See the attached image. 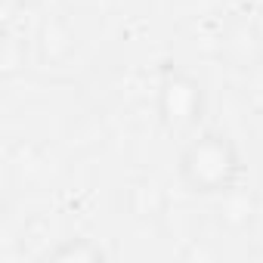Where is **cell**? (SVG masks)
Returning <instances> with one entry per match:
<instances>
[{"label": "cell", "mask_w": 263, "mask_h": 263, "mask_svg": "<svg viewBox=\"0 0 263 263\" xmlns=\"http://www.w3.org/2000/svg\"><path fill=\"white\" fill-rule=\"evenodd\" d=\"M204 108H208V96H204L201 81L189 68L177 62H164L158 74V87H155L158 121L174 134H183V130H195L201 124Z\"/></svg>", "instance_id": "7a4b0ae2"}, {"label": "cell", "mask_w": 263, "mask_h": 263, "mask_svg": "<svg viewBox=\"0 0 263 263\" xmlns=\"http://www.w3.org/2000/svg\"><path fill=\"white\" fill-rule=\"evenodd\" d=\"M47 260H53V263H102L105 251L93 238H65L47 254Z\"/></svg>", "instance_id": "3957f363"}, {"label": "cell", "mask_w": 263, "mask_h": 263, "mask_svg": "<svg viewBox=\"0 0 263 263\" xmlns=\"http://www.w3.org/2000/svg\"><path fill=\"white\" fill-rule=\"evenodd\" d=\"M177 174H180V183L195 195H226L241 180L245 164L232 137L204 130V134L192 137L183 146Z\"/></svg>", "instance_id": "6da1fadb"}]
</instances>
